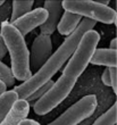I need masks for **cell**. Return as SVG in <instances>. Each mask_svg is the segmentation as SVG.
Listing matches in <instances>:
<instances>
[{"label": "cell", "mask_w": 117, "mask_h": 125, "mask_svg": "<svg viewBox=\"0 0 117 125\" xmlns=\"http://www.w3.org/2000/svg\"><path fill=\"white\" fill-rule=\"evenodd\" d=\"M116 48H117V40L114 39V40H111V42H110V49L116 50Z\"/></svg>", "instance_id": "cell-23"}, {"label": "cell", "mask_w": 117, "mask_h": 125, "mask_svg": "<svg viewBox=\"0 0 117 125\" xmlns=\"http://www.w3.org/2000/svg\"><path fill=\"white\" fill-rule=\"evenodd\" d=\"M20 125H40V123L36 122V121H34V119L25 118V119H23V121L20 123Z\"/></svg>", "instance_id": "cell-21"}, {"label": "cell", "mask_w": 117, "mask_h": 125, "mask_svg": "<svg viewBox=\"0 0 117 125\" xmlns=\"http://www.w3.org/2000/svg\"><path fill=\"white\" fill-rule=\"evenodd\" d=\"M53 84H55V82H53V81H49L47 84H44V85H43L42 88H40L39 90H36L35 92L33 93L31 97H29V98L26 99V100L29 101L30 105H32V102H36L38 100H40V99L42 98L43 95L46 94L49 90L51 89V86L53 85Z\"/></svg>", "instance_id": "cell-17"}, {"label": "cell", "mask_w": 117, "mask_h": 125, "mask_svg": "<svg viewBox=\"0 0 117 125\" xmlns=\"http://www.w3.org/2000/svg\"><path fill=\"white\" fill-rule=\"evenodd\" d=\"M1 35L5 39L6 46L11 60V72L15 80L26 82L33 76L30 66V51L24 40V35L11 22L1 23Z\"/></svg>", "instance_id": "cell-2"}, {"label": "cell", "mask_w": 117, "mask_h": 125, "mask_svg": "<svg viewBox=\"0 0 117 125\" xmlns=\"http://www.w3.org/2000/svg\"><path fill=\"white\" fill-rule=\"evenodd\" d=\"M97 105L98 100L96 94L85 95L48 125H77L93 114Z\"/></svg>", "instance_id": "cell-6"}, {"label": "cell", "mask_w": 117, "mask_h": 125, "mask_svg": "<svg viewBox=\"0 0 117 125\" xmlns=\"http://www.w3.org/2000/svg\"><path fill=\"white\" fill-rule=\"evenodd\" d=\"M82 16L73 14L71 11H66L63 14V17L58 24V32L62 35H65L66 38L72 35L75 31L77 30V27L82 23Z\"/></svg>", "instance_id": "cell-11"}, {"label": "cell", "mask_w": 117, "mask_h": 125, "mask_svg": "<svg viewBox=\"0 0 117 125\" xmlns=\"http://www.w3.org/2000/svg\"><path fill=\"white\" fill-rule=\"evenodd\" d=\"M63 7L66 11L105 24H111L116 21V11L110 7L105 6L99 1L91 0H66L63 1Z\"/></svg>", "instance_id": "cell-4"}, {"label": "cell", "mask_w": 117, "mask_h": 125, "mask_svg": "<svg viewBox=\"0 0 117 125\" xmlns=\"http://www.w3.org/2000/svg\"><path fill=\"white\" fill-rule=\"evenodd\" d=\"M30 104L27 100L20 99L14 105L10 113L8 114L5 121L0 125H20V123L26 118V116L30 112Z\"/></svg>", "instance_id": "cell-10"}, {"label": "cell", "mask_w": 117, "mask_h": 125, "mask_svg": "<svg viewBox=\"0 0 117 125\" xmlns=\"http://www.w3.org/2000/svg\"><path fill=\"white\" fill-rule=\"evenodd\" d=\"M97 22L88 18H84L82 21L81 25L77 27L72 35L67 36L64 42L59 46V48L52 53V56L49 58V60L46 62V65L40 69L39 72L33 74V76L29 81L22 83L20 85L14 88V91L18 94L20 99H26L31 97L36 90L42 88L44 84L51 81V77L62 68V66L65 64L67 60L71 59L73 53L77 48L78 43L82 40L83 35L90 30H93L94 25Z\"/></svg>", "instance_id": "cell-1"}, {"label": "cell", "mask_w": 117, "mask_h": 125, "mask_svg": "<svg viewBox=\"0 0 117 125\" xmlns=\"http://www.w3.org/2000/svg\"><path fill=\"white\" fill-rule=\"evenodd\" d=\"M0 80H2L7 86H11L15 83V77L13 75L11 68L6 66L2 62H0Z\"/></svg>", "instance_id": "cell-16"}, {"label": "cell", "mask_w": 117, "mask_h": 125, "mask_svg": "<svg viewBox=\"0 0 117 125\" xmlns=\"http://www.w3.org/2000/svg\"><path fill=\"white\" fill-rule=\"evenodd\" d=\"M7 88H8V86L6 85V83L3 82L2 80H0V95L3 94V93L6 92V91H7Z\"/></svg>", "instance_id": "cell-22"}, {"label": "cell", "mask_w": 117, "mask_h": 125, "mask_svg": "<svg viewBox=\"0 0 117 125\" xmlns=\"http://www.w3.org/2000/svg\"><path fill=\"white\" fill-rule=\"evenodd\" d=\"M49 17L48 10L44 7H38L35 9L31 10L30 13L24 15L15 22H13V25L20 31L23 35H26L32 30H34L38 26H42L47 22Z\"/></svg>", "instance_id": "cell-8"}, {"label": "cell", "mask_w": 117, "mask_h": 125, "mask_svg": "<svg viewBox=\"0 0 117 125\" xmlns=\"http://www.w3.org/2000/svg\"><path fill=\"white\" fill-rule=\"evenodd\" d=\"M43 7L48 10L49 17L46 23L40 27L41 34L51 35L58 29V24L62 20L63 14L65 13V9L63 7V1H46Z\"/></svg>", "instance_id": "cell-9"}, {"label": "cell", "mask_w": 117, "mask_h": 125, "mask_svg": "<svg viewBox=\"0 0 117 125\" xmlns=\"http://www.w3.org/2000/svg\"><path fill=\"white\" fill-rule=\"evenodd\" d=\"M2 3H3V0H0V6H1Z\"/></svg>", "instance_id": "cell-24"}, {"label": "cell", "mask_w": 117, "mask_h": 125, "mask_svg": "<svg viewBox=\"0 0 117 125\" xmlns=\"http://www.w3.org/2000/svg\"><path fill=\"white\" fill-rule=\"evenodd\" d=\"M99 40H100V34L97 31L90 30L85 33L78 43L75 52L63 69V74L74 80H77V77L81 76L89 64H91Z\"/></svg>", "instance_id": "cell-3"}, {"label": "cell", "mask_w": 117, "mask_h": 125, "mask_svg": "<svg viewBox=\"0 0 117 125\" xmlns=\"http://www.w3.org/2000/svg\"><path fill=\"white\" fill-rule=\"evenodd\" d=\"M52 42L50 35L40 34L36 36L31 47L30 55V66L32 72H39L49 58L52 56Z\"/></svg>", "instance_id": "cell-7"}, {"label": "cell", "mask_w": 117, "mask_h": 125, "mask_svg": "<svg viewBox=\"0 0 117 125\" xmlns=\"http://www.w3.org/2000/svg\"><path fill=\"white\" fill-rule=\"evenodd\" d=\"M17 100H20V97L14 90L6 91L3 94L0 95V124L8 116Z\"/></svg>", "instance_id": "cell-13"}, {"label": "cell", "mask_w": 117, "mask_h": 125, "mask_svg": "<svg viewBox=\"0 0 117 125\" xmlns=\"http://www.w3.org/2000/svg\"><path fill=\"white\" fill-rule=\"evenodd\" d=\"M110 74H111V88L114 89L115 92H117V71H116V67L110 68Z\"/></svg>", "instance_id": "cell-20"}, {"label": "cell", "mask_w": 117, "mask_h": 125, "mask_svg": "<svg viewBox=\"0 0 117 125\" xmlns=\"http://www.w3.org/2000/svg\"><path fill=\"white\" fill-rule=\"evenodd\" d=\"M92 65H104L108 68L117 66V51L113 49H97L91 60Z\"/></svg>", "instance_id": "cell-12"}, {"label": "cell", "mask_w": 117, "mask_h": 125, "mask_svg": "<svg viewBox=\"0 0 117 125\" xmlns=\"http://www.w3.org/2000/svg\"><path fill=\"white\" fill-rule=\"evenodd\" d=\"M34 1L33 0H27V1H13V13H11V23L16 20L23 17L27 13L31 11Z\"/></svg>", "instance_id": "cell-14"}, {"label": "cell", "mask_w": 117, "mask_h": 125, "mask_svg": "<svg viewBox=\"0 0 117 125\" xmlns=\"http://www.w3.org/2000/svg\"><path fill=\"white\" fill-rule=\"evenodd\" d=\"M101 80L104 84H106L107 86H111V74H110V68H106L102 73Z\"/></svg>", "instance_id": "cell-18"}, {"label": "cell", "mask_w": 117, "mask_h": 125, "mask_svg": "<svg viewBox=\"0 0 117 125\" xmlns=\"http://www.w3.org/2000/svg\"><path fill=\"white\" fill-rule=\"evenodd\" d=\"M75 83L76 80L62 74L55 82V84L51 86V89L33 105L34 113L39 116L50 113L68 97V94L75 86Z\"/></svg>", "instance_id": "cell-5"}, {"label": "cell", "mask_w": 117, "mask_h": 125, "mask_svg": "<svg viewBox=\"0 0 117 125\" xmlns=\"http://www.w3.org/2000/svg\"><path fill=\"white\" fill-rule=\"evenodd\" d=\"M7 52H8V48L6 46L3 36L0 34V59H2L3 57L7 55Z\"/></svg>", "instance_id": "cell-19"}, {"label": "cell", "mask_w": 117, "mask_h": 125, "mask_svg": "<svg viewBox=\"0 0 117 125\" xmlns=\"http://www.w3.org/2000/svg\"><path fill=\"white\" fill-rule=\"evenodd\" d=\"M117 119V105L115 104L110 109H108L102 116L98 117L92 125H114Z\"/></svg>", "instance_id": "cell-15"}]
</instances>
